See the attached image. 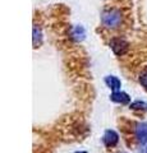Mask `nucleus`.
Returning a JSON list of instances; mask_svg holds the SVG:
<instances>
[{
  "label": "nucleus",
  "mask_w": 147,
  "mask_h": 153,
  "mask_svg": "<svg viewBox=\"0 0 147 153\" xmlns=\"http://www.w3.org/2000/svg\"><path fill=\"white\" fill-rule=\"evenodd\" d=\"M105 82H106V84L110 87L114 92L115 91H119V88H120V80L118 79V78H115V76H107V78L105 79Z\"/></svg>",
  "instance_id": "nucleus-6"
},
{
  "label": "nucleus",
  "mask_w": 147,
  "mask_h": 153,
  "mask_svg": "<svg viewBox=\"0 0 147 153\" xmlns=\"http://www.w3.org/2000/svg\"><path fill=\"white\" fill-rule=\"evenodd\" d=\"M140 82H141V84L147 89V70H145L143 73L141 74V76H140Z\"/></svg>",
  "instance_id": "nucleus-7"
},
{
  "label": "nucleus",
  "mask_w": 147,
  "mask_h": 153,
  "mask_svg": "<svg viewBox=\"0 0 147 153\" xmlns=\"http://www.w3.org/2000/svg\"><path fill=\"white\" fill-rule=\"evenodd\" d=\"M104 143L106 147H114L118 143V134L113 130H107L104 135Z\"/></svg>",
  "instance_id": "nucleus-4"
},
{
  "label": "nucleus",
  "mask_w": 147,
  "mask_h": 153,
  "mask_svg": "<svg viewBox=\"0 0 147 153\" xmlns=\"http://www.w3.org/2000/svg\"><path fill=\"white\" fill-rule=\"evenodd\" d=\"M136 137L140 143H146L147 142V124H138L136 128Z\"/></svg>",
  "instance_id": "nucleus-3"
},
{
  "label": "nucleus",
  "mask_w": 147,
  "mask_h": 153,
  "mask_svg": "<svg viewBox=\"0 0 147 153\" xmlns=\"http://www.w3.org/2000/svg\"><path fill=\"white\" fill-rule=\"evenodd\" d=\"M146 153H147V149H146Z\"/></svg>",
  "instance_id": "nucleus-8"
},
{
  "label": "nucleus",
  "mask_w": 147,
  "mask_h": 153,
  "mask_svg": "<svg viewBox=\"0 0 147 153\" xmlns=\"http://www.w3.org/2000/svg\"><path fill=\"white\" fill-rule=\"evenodd\" d=\"M101 21L102 25L107 28H116L122 22V14L115 9H111V10H107L102 14Z\"/></svg>",
  "instance_id": "nucleus-1"
},
{
  "label": "nucleus",
  "mask_w": 147,
  "mask_h": 153,
  "mask_svg": "<svg viewBox=\"0 0 147 153\" xmlns=\"http://www.w3.org/2000/svg\"><path fill=\"white\" fill-rule=\"evenodd\" d=\"M81 153H82V152H81Z\"/></svg>",
  "instance_id": "nucleus-9"
},
{
  "label": "nucleus",
  "mask_w": 147,
  "mask_h": 153,
  "mask_svg": "<svg viewBox=\"0 0 147 153\" xmlns=\"http://www.w3.org/2000/svg\"><path fill=\"white\" fill-rule=\"evenodd\" d=\"M110 47L116 55H123L128 50V44L122 38H113L110 42Z\"/></svg>",
  "instance_id": "nucleus-2"
},
{
  "label": "nucleus",
  "mask_w": 147,
  "mask_h": 153,
  "mask_svg": "<svg viewBox=\"0 0 147 153\" xmlns=\"http://www.w3.org/2000/svg\"><path fill=\"white\" fill-rule=\"evenodd\" d=\"M111 100L114 102H119V103H128L129 102V96L124 92H120V91H115L111 94Z\"/></svg>",
  "instance_id": "nucleus-5"
}]
</instances>
